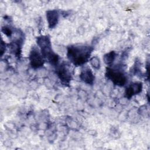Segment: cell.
<instances>
[{"label":"cell","mask_w":150,"mask_h":150,"mask_svg":"<svg viewBox=\"0 0 150 150\" xmlns=\"http://www.w3.org/2000/svg\"><path fill=\"white\" fill-rule=\"evenodd\" d=\"M93 49L91 46L86 45H71L67 48V56L74 65L81 66L88 60Z\"/></svg>","instance_id":"cell-1"},{"label":"cell","mask_w":150,"mask_h":150,"mask_svg":"<svg viewBox=\"0 0 150 150\" xmlns=\"http://www.w3.org/2000/svg\"><path fill=\"white\" fill-rule=\"evenodd\" d=\"M36 42L38 46L40 49V52L42 56L47 59L51 64L56 66L58 64L59 57L58 55L52 50L49 37L46 35L38 36Z\"/></svg>","instance_id":"cell-2"},{"label":"cell","mask_w":150,"mask_h":150,"mask_svg":"<svg viewBox=\"0 0 150 150\" xmlns=\"http://www.w3.org/2000/svg\"><path fill=\"white\" fill-rule=\"evenodd\" d=\"M105 76L115 85L118 86H124L127 81V77L122 72L115 69L107 68Z\"/></svg>","instance_id":"cell-3"},{"label":"cell","mask_w":150,"mask_h":150,"mask_svg":"<svg viewBox=\"0 0 150 150\" xmlns=\"http://www.w3.org/2000/svg\"><path fill=\"white\" fill-rule=\"evenodd\" d=\"M66 63H62L56 69V73L60 80L64 84H69L71 77L72 74L71 69Z\"/></svg>","instance_id":"cell-4"},{"label":"cell","mask_w":150,"mask_h":150,"mask_svg":"<svg viewBox=\"0 0 150 150\" xmlns=\"http://www.w3.org/2000/svg\"><path fill=\"white\" fill-rule=\"evenodd\" d=\"M29 60L30 65L33 69H39L44 64L43 57L35 47H33L30 52Z\"/></svg>","instance_id":"cell-5"},{"label":"cell","mask_w":150,"mask_h":150,"mask_svg":"<svg viewBox=\"0 0 150 150\" xmlns=\"http://www.w3.org/2000/svg\"><path fill=\"white\" fill-rule=\"evenodd\" d=\"M80 79L81 81L88 84H93L94 80V74L88 67H85L81 70L80 74Z\"/></svg>","instance_id":"cell-6"},{"label":"cell","mask_w":150,"mask_h":150,"mask_svg":"<svg viewBox=\"0 0 150 150\" xmlns=\"http://www.w3.org/2000/svg\"><path fill=\"white\" fill-rule=\"evenodd\" d=\"M142 88V85L141 83H134L131 84L125 90V97L130 99L133 96L139 93Z\"/></svg>","instance_id":"cell-7"},{"label":"cell","mask_w":150,"mask_h":150,"mask_svg":"<svg viewBox=\"0 0 150 150\" xmlns=\"http://www.w3.org/2000/svg\"><path fill=\"white\" fill-rule=\"evenodd\" d=\"M59 15L56 10H50L46 12V19L49 28H54L58 23Z\"/></svg>","instance_id":"cell-8"},{"label":"cell","mask_w":150,"mask_h":150,"mask_svg":"<svg viewBox=\"0 0 150 150\" xmlns=\"http://www.w3.org/2000/svg\"><path fill=\"white\" fill-rule=\"evenodd\" d=\"M115 56H116V53L114 51H111L105 54L103 57V60L104 63L107 65L111 64L114 61L115 59Z\"/></svg>","instance_id":"cell-9"},{"label":"cell","mask_w":150,"mask_h":150,"mask_svg":"<svg viewBox=\"0 0 150 150\" xmlns=\"http://www.w3.org/2000/svg\"><path fill=\"white\" fill-rule=\"evenodd\" d=\"M90 64L94 69H98L100 66V62L99 58L97 56L92 57L90 59Z\"/></svg>","instance_id":"cell-10"},{"label":"cell","mask_w":150,"mask_h":150,"mask_svg":"<svg viewBox=\"0 0 150 150\" xmlns=\"http://www.w3.org/2000/svg\"><path fill=\"white\" fill-rule=\"evenodd\" d=\"M2 31L8 37H11L13 33V31L11 29V28H9V27H4L2 29Z\"/></svg>","instance_id":"cell-11"},{"label":"cell","mask_w":150,"mask_h":150,"mask_svg":"<svg viewBox=\"0 0 150 150\" xmlns=\"http://www.w3.org/2000/svg\"><path fill=\"white\" fill-rule=\"evenodd\" d=\"M1 55H2V54H3V52L5 51V49H4V47H5V43H4L2 41V42H1Z\"/></svg>","instance_id":"cell-12"}]
</instances>
